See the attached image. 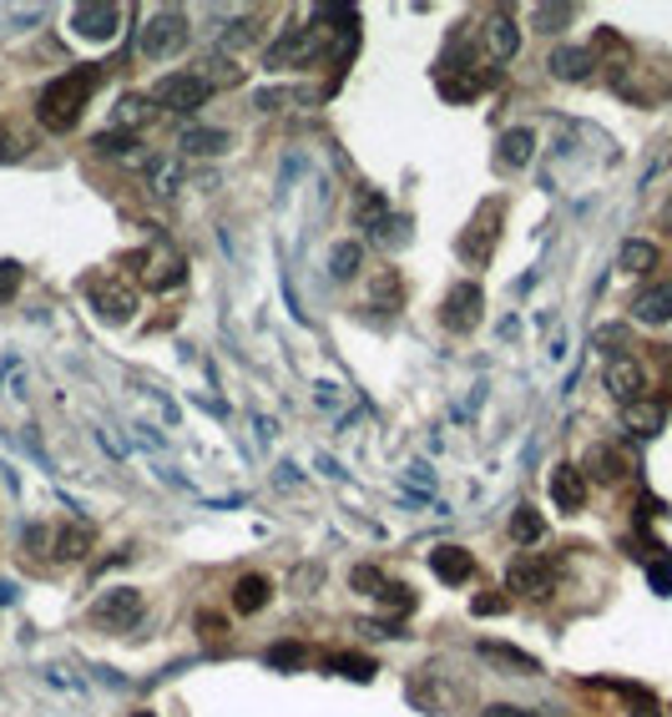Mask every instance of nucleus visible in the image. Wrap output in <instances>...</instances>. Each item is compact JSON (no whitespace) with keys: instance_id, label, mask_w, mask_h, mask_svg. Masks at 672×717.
Returning a JSON list of instances; mask_svg holds the SVG:
<instances>
[{"instance_id":"c756f323","label":"nucleus","mask_w":672,"mask_h":717,"mask_svg":"<svg viewBox=\"0 0 672 717\" xmlns=\"http://www.w3.org/2000/svg\"><path fill=\"white\" fill-rule=\"evenodd\" d=\"M541 530H546V526H541V515L531 511V505H521V511L511 515V536H516V541H521V546L541 541Z\"/></svg>"},{"instance_id":"f704fd0d","label":"nucleus","mask_w":672,"mask_h":717,"mask_svg":"<svg viewBox=\"0 0 672 717\" xmlns=\"http://www.w3.org/2000/svg\"><path fill=\"white\" fill-rule=\"evenodd\" d=\"M132 137H127V132H102V137H97V152H122V157H132Z\"/></svg>"},{"instance_id":"bb28decb","label":"nucleus","mask_w":672,"mask_h":717,"mask_svg":"<svg viewBox=\"0 0 672 717\" xmlns=\"http://www.w3.org/2000/svg\"><path fill=\"white\" fill-rule=\"evenodd\" d=\"M375 308H400V298H405V283H400V273L395 268H384L380 279H375Z\"/></svg>"},{"instance_id":"c85d7f7f","label":"nucleus","mask_w":672,"mask_h":717,"mask_svg":"<svg viewBox=\"0 0 672 717\" xmlns=\"http://www.w3.org/2000/svg\"><path fill=\"white\" fill-rule=\"evenodd\" d=\"M481 657L506 662V667H516V673H536V657H527V652H516V646H496V642H485V646H481Z\"/></svg>"},{"instance_id":"72a5a7b5","label":"nucleus","mask_w":672,"mask_h":717,"mask_svg":"<svg viewBox=\"0 0 672 717\" xmlns=\"http://www.w3.org/2000/svg\"><path fill=\"white\" fill-rule=\"evenodd\" d=\"M536 21L541 30H561L571 21V5H536Z\"/></svg>"},{"instance_id":"5701e85b","label":"nucleus","mask_w":672,"mask_h":717,"mask_svg":"<svg viewBox=\"0 0 672 717\" xmlns=\"http://www.w3.org/2000/svg\"><path fill=\"white\" fill-rule=\"evenodd\" d=\"M177 146H182L188 157H218V152H228V146H233V137L198 127V132H182V142H177Z\"/></svg>"},{"instance_id":"f3484780","label":"nucleus","mask_w":672,"mask_h":717,"mask_svg":"<svg viewBox=\"0 0 672 717\" xmlns=\"http://www.w3.org/2000/svg\"><path fill=\"white\" fill-rule=\"evenodd\" d=\"M354 218H359V228L365 233H375V238H395L390 228H395V218H390V207H384V197L380 192H359V203H354Z\"/></svg>"},{"instance_id":"cd10ccee","label":"nucleus","mask_w":672,"mask_h":717,"mask_svg":"<svg viewBox=\"0 0 672 717\" xmlns=\"http://www.w3.org/2000/svg\"><path fill=\"white\" fill-rule=\"evenodd\" d=\"M359 258H365V253H359V243L350 238V243H339V248H334V258H329V273H334L339 283L354 279V273H359Z\"/></svg>"},{"instance_id":"393cba45","label":"nucleus","mask_w":672,"mask_h":717,"mask_svg":"<svg viewBox=\"0 0 672 717\" xmlns=\"http://www.w3.org/2000/svg\"><path fill=\"white\" fill-rule=\"evenodd\" d=\"M617 268H627V273H647V268H658V248L643 243V238H627L622 253H617Z\"/></svg>"},{"instance_id":"b1692460","label":"nucleus","mask_w":672,"mask_h":717,"mask_svg":"<svg viewBox=\"0 0 672 717\" xmlns=\"http://www.w3.org/2000/svg\"><path fill=\"white\" fill-rule=\"evenodd\" d=\"M91 551V530L87 526H61L56 541H51V556L56 561H81Z\"/></svg>"},{"instance_id":"0eeeda50","label":"nucleus","mask_w":672,"mask_h":717,"mask_svg":"<svg viewBox=\"0 0 672 717\" xmlns=\"http://www.w3.org/2000/svg\"><path fill=\"white\" fill-rule=\"evenodd\" d=\"M87 298H91V308H97L106 323H127L137 313V289H132V283H122V279H112V273L87 279Z\"/></svg>"},{"instance_id":"aec40b11","label":"nucleus","mask_w":672,"mask_h":717,"mask_svg":"<svg viewBox=\"0 0 672 717\" xmlns=\"http://www.w3.org/2000/svg\"><path fill=\"white\" fill-rule=\"evenodd\" d=\"M546 66H551V76H561V81H586L597 61H592V51H582V46H561V51H551Z\"/></svg>"},{"instance_id":"49530a36","label":"nucleus","mask_w":672,"mask_h":717,"mask_svg":"<svg viewBox=\"0 0 672 717\" xmlns=\"http://www.w3.org/2000/svg\"><path fill=\"white\" fill-rule=\"evenodd\" d=\"M132 717H157V713H132Z\"/></svg>"},{"instance_id":"37998d69","label":"nucleus","mask_w":672,"mask_h":717,"mask_svg":"<svg viewBox=\"0 0 672 717\" xmlns=\"http://www.w3.org/2000/svg\"><path fill=\"white\" fill-rule=\"evenodd\" d=\"M632 717H662V713H658V703H652V697L643 692V697H637V707H632Z\"/></svg>"},{"instance_id":"7ed1b4c3","label":"nucleus","mask_w":672,"mask_h":717,"mask_svg":"<svg viewBox=\"0 0 672 717\" xmlns=\"http://www.w3.org/2000/svg\"><path fill=\"white\" fill-rule=\"evenodd\" d=\"M556 576H561V561L556 556H531V551H521V556L506 566V591L541 601L556 591Z\"/></svg>"},{"instance_id":"c03bdc74","label":"nucleus","mask_w":672,"mask_h":717,"mask_svg":"<svg viewBox=\"0 0 672 717\" xmlns=\"http://www.w3.org/2000/svg\"><path fill=\"white\" fill-rule=\"evenodd\" d=\"M11 601H15V586H11V581H0V606H11Z\"/></svg>"},{"instance_id":"58836bf2","label":"nucleus","mask_w":672,"mask_h":717,"mask_svg":"<svg viewBox=\"0 0 672 717\" xmlns=\"http://www.w3.org/2000/svg\"><path fill=\"white\" fill-rule=\"evenodd\" d=\"M21 157H26V142L15 132H0V162H21Z\"/></svg>"},{"instance_id":"a211bd4d","label":"nucleus","mask_w":672,"mask_h":717,"mask_svg":"<svg viewBox=\"0 0 672 717\" xmlns=\"http://www.w3.org/2000/svg\"><path fill=\"white\" fill-rule=\"evenodd\" d=\"M268 597H274V581H268V576H258V572L238 576V586H233V606H238V616L264 612Z\"/></svg>"},{"instance_id":"2eb2a0df","label":"nucleus","mask_w":672,"mask_h":717,"mask_svg":"<svg viewBox=\"0 0 672 717\" xmlns=\"http://www.w3.org/2000/svg\"><path fill=\"white\" fill-rule=\"evenodd\" d=\"M551 500L567 515L582 511V505H586V475H582V465H556L551 470Z\"/></svg>"},{"instance_id":"473e14b6","label":"nucleus","mask_w":672,"mask_h":717,"mask_svg":"<svg viewBox=\"0 0 672 717\" xmlns=\"http://www.w3.org/2000/svg\"><path fill=\"white\" fill-rule=\"evenodd\" d=\"M350 586H354V591H369V597H380V591H384V576L375 572V566H354V572H350Z\"/></svg>"},{"instance_id":"e433bc0d","label":"nucleus","mask_w":672,"mask_h":717,"mask_svg":"<svg viewBox=\"0 0 672 717\" xmlns=\"http://www.w3.org/2000/svg\"><path fill=\"white\" fill-rule=\"evenodd\" d=\"M15 289H21V264H0V298H15Z\"/></svg>"},{"instance_id":"dca6fc26","label":"nucleus","mask_w":672,"mask_h":717,"mask_svg":"<svg viewBox=\"0 0 672 717\" xmlns=\"http://www.w3.org/2000/svg\"><path fill=\"white\" fill-rule=\"evenodd\" d=\"M632 319H643V323H668V319H672V279L647 283V289L632 298Z\"/></svg>"},{"instance_id":"9d476101","label":"nucleus","mask_w":672,"mask_h":717,"mask_svg":"<svg viewBox=\"0 0 672 717\" xmlns=\"http://www.w3.org/2000/svg\"><path fill=\"white\" fill-rule=\"evenodd\" d=\"M440 91L451 97V102H470V97H481L485 87H491V76L476 66V61H440V72H435Z\"/></svg>"},{"instance_id":"20e7f679","label":"nucleus","mask_w":672,"mask_h":717,"mask_svg":"<svg viewBox=\"0 0 672 717\" xmlns=\"http://www.w3.org/2000/svg\"><path fill=\"white\" fill-rule=\"evenodd\" d=\"M188 15L182 11H157V15H147V26H142V56H152V61H167V56H177L182 46H188Z\"/></svg>"},{"instance_id":"4468645a","label":"nucleus","mask_w":672,"mask_h":717,"mask_svg":"<svg viewBox=\"0 0 672 717\" xmlns=\"http://www.w3.org/2000/svg\"><path fill=\"white\" fill-rule=\"evenodd\" d=\"M430 572L451 586H466L470 576H476V556H470L466 546H435V551H430Z\"/></svg>"},{"instance_id":"4be33fe9","label":"nucleus","mask_w":672,"mask_h":717,"mask_svg":"<svg viewBox=\"0 0 672 717\" xmlns=\"http://www.w3.org/2000/svg\"><path fill=\"white\" fill-rule=\"evenodd\" d=\"M531 152H536V137H531L527 127H516V132H506V137H500L496 162H500V167H527V162H531Z\"/></svg>"},{"instance_id":"f257e3e1","label":"nucleus","mask_w":672,"mask_h":717,"mask_svg":"<svg viewBox=\"0 0 672 717\" xmlns=\"http://www.w3.org/2000/svg\"><path fill=\"white\" fill-rule=\"evenodd\" d=\"M97 81H102V66H76V72L46 81L41 97H36V121H41L46 132H72L76 121H81V112H87Z\"/></svg>"},{"instance_id":"6ab92c4d","label":"nucleus","mask_w":672,"mask_h":717,"mask_svg":"<svg viewBox=\"0 0 672 717\" xmlns=\"http://www.w3.org/2000/svg\"><path fill=\"white\" fill-rule=\"evenodd\" d=\"M582 475H592V481H601V485H617L622 475H627V460H622L612 445H592V454H586Z\"/></svg>"},{"instance_id":"a18cd8bd","label":"nucleus","mask_w":672,"mask_h":717,"mask_svg":"<svg viewBox=\"0 0 672 717\" xmlns=\"http://www.w3.org/2000/svg\"><path fill=\"white\" fill-rule=\"evenodd\" d=\"M662 228H668V233H672V197H668V203H662Z\"/></svg>"},{"instance_id":"79ce46f5","label":"nucleus","mask_w":672,"mask_h":717,"mask_svg":"<svg viewBox=\"0 0 672 717\" xmlns=\"http://www.w3.org/2000/svg\"><path fill=\"white\" fill-rule=\"evenodd\" d=\"M485 717H541V713H531V707H511V703H496V707H485Z\"/></svg>"},{"instance_id":"a878e982","label":"nucleus","mask_w":672,"mask_h":717,"mask_svg":"<svg viewBox=\"0 0 672 717\" xmlns=\"http://www.w3.org/2000/svg\"><path fill=\"white\" fill-rule=\"evenodd\" d=\"M329 667H334L339 677H350V682H369V677H375V662L354 657V652H334V657H329Z\"/></svg>"},{"instance_id":"412c9836","label":"nucleus","mask_w":672,"mask_h":717,"mask_svg":"<svg viewBox=\"0 0 672 717\" xmlns=\"http://www.w3.org/2000/svg\"><path fill=\"white\" fill-rule=\"evenodd\" d=\"M622 414H627V430L637 439H652L662 430V420H668V414H662V405H652V399H637V405H627Z\"/></svg>"},{"instance_id":"7c9ffc66","label":"nucleus","mask_w":672,"mask_h":717,"mask_svg":"<svg viewBox=\"0 0 672 717\" xmlns=\"http://www.w3.org/2000/svg\"><path fill=\"white\" fill-rule=\"evenodd\" d=\"M147 117H152V106H147V97H127V102L117 106V121H122V127H142Z\"/></svg>"},{"instance_id":"423d86ee","label":"nucleus","mask_w":672,"mask_h":717,"mask_svg":"<svg viewBox=\"0 0 672 717\" xmlns=\"http://www.w3.org/2000/svg\"><path fill=\"white\" fill-rule=\"evenodd\" d=\"M127 268H137L142 264V279H147V289H177V283L188 279V264H182V253L177 248H167V243H157V248H142V253H127L122 258Z\"/></svg>"},{"instance_id":"ddd939ff","label":"nucleus","mask_w":672,"mask_h":717,"mask_svg":"<svg viewBox=\"0 0 672 717\" xmlns=\"http://www.w3.org/2000/svg\"><path fill=\"white\" fill-rule=\"evenodd\" d=\"M481 41H485V51H491V61H511L516 51H521V26H516L506 11H491L481 21Z\"/></svg>"},{"instance_id":"9b49d317","label":"nucleus","mask_w":672,"mask_h":717,"mask_svg":"<svg viewBox=\"0 0 672 717\" xmlns=\"http://www.w3.org/2000/svg\"><path fill=\"white\" fill-rule=\"evenodd\" d=\"M117 21H122V5H112V0H91V5H76L72 11V30L87 36V41H112Z\"/></svg>"},{"instance_id":"a19ab883","label":"nucleus","mask_w":672,"mask_h":717,"mask_svg":"<svg viewBox=\"0 0 672 717\" xmlns=\"http://www.w3.org/2000/svg\"><path fill=\"white\" fill-rule=\"evenodd\" d=\"M21 541H26V551H46V546H51V536H46L41 526H26V530H21Z\"/></svg>"},{"instance_id":"4c0bfd02","label":"nucleus","mask_w":672,"mask_h":717,"mask_svg":"<svg viewBox=\"0 0 672 717\" xmlns=\"http://www.w3.org/2000/svg\"><path fill=\"white\" fill-rule=\"evenodd\" d=\"M380 597L390 601V606H400V612H409V606H415V591H409V586H390V581H384Z\"/></svg>"},{"instance_id":"2f4dec72","label":"nucleus","mask_w":672,"mask_h":717,"mask_svg":"<svg viewBox=\"0 0 672 717\" xmlns=\"http://www.w3.org/2000/svg\"><path fill=\"white\" fill-rule=\"evenodd\" d=\"M264 662H268V667H299V662H304V646H299V642L268 646V652H264Z\"/></svg>"},{"instance_id":"f03ea898","label":"nucleus","mask_w":672,"mask_h":717,"mask_svg":"<svg viewBox=\"0 0 672 717\" xmlns=\"http://www.w3.org/2000/svg\"><path fill=\"white\" fill-rule=\"evenodd\" d=\"M500 222H506V203H500V197H485V203L476 207V218L466 222L460 243H455L466 264H485V258L496 253V243H500Z\"/></svg>"},{"instance_id":"39448f33","label":"nucleus","mask_w":672,"mask_h":717,"mask_svg":"<svg viewBox=\"0 0 672 717\" xmlns=\"http://www.w3.org/2000/svg\"><path fill=\"white\" fill-rule=\"evenodd\" d=\"M213 97V81L207 76H198V72H173V76H162L157 87H152V102L157 106H167V112H198V106Z\"/></svg>"},{"instance_id":"f8f14e48","label":"nucleus","mask_w":672,"mask_h":717,"mask_svg":"<svg viewBox=\"0 0 672 717\" xmlns=\"http://www.w3.org/2000/svg\"><path fill=\"white\" fill-rule=\"evenodd\" d=\"M607 389H612V399L627 410V405H637V399H647V374L637 359H627V354H617L612 364H607Z\"/></svg>"},{"instance_id":"c9c22d12","label":"nucleus","mask_w":672,"mask_h":717,"mask_svg":"<svg viewBox=\"0 0 672 717\" xmlns=\"http://www.w3.org/2000/svg\"><path fill=\"white\" fill-rule=\"evenodd\" d=\"M647 576H652V586H658V597H672V556H658Z\"/></svg>"},{"instance_id":"1a4fd4ad","label":"nucleus","mask_w":672,"mask_h":717,"mask_svg":"<svg viewBox=\"0 0 672 717\" xmlns=\"http://www.w3.org/2000/svg\"><path fill=\"white\" fill-rule=\"evenodd\" d=\"M481 308H485L481 283H455V289L445 293V304H440V323H445L451 334H470V329L481 323Z\"/></svg>"},{"instance_id":"ea45409f","label":"nucleus","mask_w":672,"mask_h":717,"mask_svg":"<svg viewBox=\"0 0 672 717\" xmlns=\"http://www.w3.org/2000/svg\"><path fill=\"white\" fill-rule=\"evenodd\" d=\"M470 612H476V616H496V612H506V597H476V601H470Z\"/></svg>"},{"instance_id":"6e6552de","label":"nucleus","mask_w":672,"mask_h":717,"mask_svg":"<svg viewBox=\"0 0 672 717\" xmlns=\"http://www.w3.org/2000/svg\"><path fill=\"white\" fill-rule=\"evenodd\" d=\"M91 622L102 631H127L142 622V591L132 586H117V591H102V597L91 601Z\"/></svg>"}]
</instances>
